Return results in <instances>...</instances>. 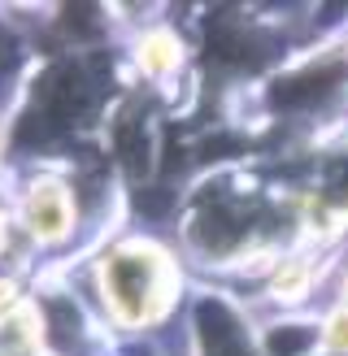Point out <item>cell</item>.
Masks as SVG:
<instances>
[{
    "mask_svg": "<svg viewBox=\"0 0 348 356\" xmlns=\"http://www.w3.org/2000/svg\"><path fill=\"white\" fill-rule=\"evenodd\" d=\"M340 305H348V270H344V278H340Z\"/></svg>",
    "mask_w": 348,
    "mask_h": 356,
    "instance_id": "obj_5",
    "label": "cell"
},
{
    "mask_svg": "<svg viewBox=\"0 0 348 356\" xmlns=\"http://www.w3.org/2000/svg\"><path fill=\"white\" fill-rule=\"evenodd\" d=\"M131 57H135V70L148 83H174L187 65V44L174 26L152 22L131 40Z\"/></svg>",
    "mask_w": 348,
    "mask_h": 356,
    "instance_id": "obj_3",
    "label": "cell"
},
{
    "mask_svg": "<svg viewBox=\"0 0 348 356\" xmlns=\"http://www.w3.org/2000/svg\"><path fill=\"white\" fill-rule=\"evenodd\" d=\"M9 222L40 252L70 248V239H74V230L83 222V204H79L74 183L61 174H44V170L22 178L17 191L9 195Z\"/></svg>",
    "mask_w": 348,
    "mask_h": 356,
    "instance_id": "obj_2",
    "label": "cell"
},
{
    "mask_svg": "<svg viewBox=\"0 0 348 356\" xmlns=\"http://www.w3.org/2000/svg\"><path fill=\"white\" fill-rule=\"evenodd\" d=\"M318 352L322 356H348V305H331L318 322Z\"/></svg>",
    "mask_w": 348,
    "mask_h": 356,
    "instance_id": "obj_4",
    "label": "cell"
},
{
    "mask_svg": "<svg viewBox=\"0 0 348 356\" xmlns=\"http://www.w3.org/2000/svg\"><path fill=\"white\" fill-rule=\"evenodd\" d=\"M96 322L127 334L161 330L183 296L179 257L152 235H118L100 243L87 261Z\"/></svg>",
    "mask_w": 348,
    "mask_h": 356,
    "instance_id": "obj_1",
    "label": "cell"
}]
</instances>
